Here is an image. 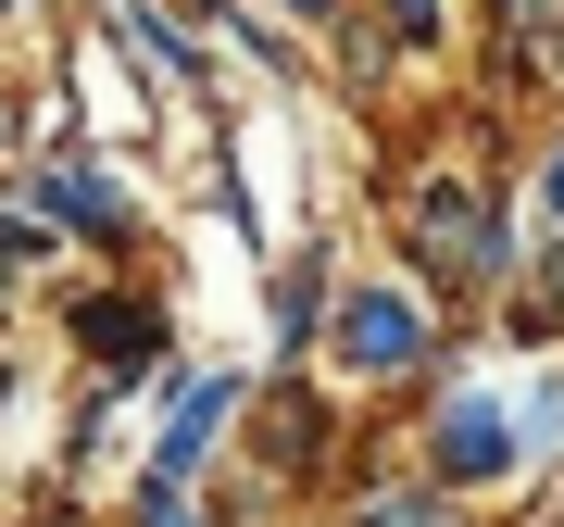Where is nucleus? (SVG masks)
Wrapping results in <instances>:
<instances>
[{
  "label": "nucleus",
  "mask_w": 564,
  "mask_h": 527,
  "mask_svg": "<svg viewBox=\"0 0 564 527\" xmlns=\"http://www.w3.org/2000/svg\"><path fill=\"white\" fill-rule=\"evenodd\" d=\"M514 202L502 189H477V176H414L402 189V251H414V277H426V302L440 289H502L514 277Z\"/></svg>",
  "instance_id": "1"
},
{
  "label": "nucleus",
  "mask_w": 564,
  "mask_h": 527,
  "mask_svg": "<svg viewBox=\"0 0 564 527\" xmlns=\"http://www.w3.org/2000/svg\"><path fill=\"white\" fill-rule=\"evenodd\" d=\"M13 202L39 214L51 239H76V251H126V239H139V202H126L101 163H88V139H76V126H63L39 163H25V189H13Z\"/></svg>",
  "instance_id": "2"
},
{
  "label": "nucleus",
  "mask_w": 564,
  "mask_h": 527,
  "mask_svg": "<svg viewBox=\"0 0 564 527\" xmlns=\"http://www.w3.org/2000/svg\"><path fill=\"white\" fill-rule=\"evenodd\" d=\"M239 415H251V377H239V365H188L176 402H163V427H151L139 490H202V465L239 440Z\"/></svg>",
  "instance_id": "3"
},
{
  "label": "nucleus",
  "mask_w": 564,
  "mask_h": 527,
  "mask_svg": "<svg viewBox=\"0 0 564 527\" xmlns=\"http://www.w3.org/2000/svg\"><path fill=\"white\" fill-rule=\"evenodd\" d=\"M514 465H527V427H514L502 389H452V402L426 415V490H440V503H464V490H502Z\"/></svg>",
  "instance_id": "4"
},
{
  "label": "nucleus",
  "mask_w": 564,
  "mask_h": 527,
  "mask_svg": "<svg viewBox=\"0 0 564 527\" xmlns=\"http://www.w3.org/2000/svg\"><path fill=\"white\" fill-rule=\"evenodd\" d=\"M426 352H440V314L414 302V289H339V314H326V365L339 377H414Z\"/></svg>",
  "instance_id": "5"
},
{
  "label": "nucleus",
  "mask_w": 564,
  "mask_h": 527,
  "mask_svg": "<svg viewBox=\"0 0 564 527\" xmlns=\"http://www.w3.org/2000/svg\"><path fill=\"white\" fill-rule=\"evenodd\" d=\"M63 326H76V352H88V377H101V389H151L163 365H176V326H163V302H151V289H76V314H63Z\"/></svg>",
  "instance_id": "6"
},
{
  "label": "nucleus",
  "mask_w": 564,
  "mask_h": 527,
  "mask_svg": "<svg viewBox=\"0 0 564 527\" xmlns=\"http://www.w3.org/2000/svg\"><path fill=\"white\" fill-rule=\"evenodd\" d=\"M263 314H276V352H289V365L326 340V314H339V264H326V239H302V251L276 264V302H263Z\"/></svg>",
  "instance_id": "7"
},
{
  "label": "nucleus",
  "mask_w": 564,
  "mask_h": 527,
  "mask_svg": "<svg viewBox=\"0 0 564 527\" xmlns=\"http://www.w3.org/2000/svg\"><path fill=\"white\" fill-rule=\"evenodd\" d=\"M113 39L139 51V63H163L176 88H214V51L188 39V13H163V0H113Z\"/></svg>",
  "instance_id": "8"
},
{
  "label": "nucleus",
  "mask_w": 564,
  "mask_h": 527,
  "mask_svg": "<svg viewBox=\"0 0 564 527\" xmlns=\"http://www.w3.org/2000/svg\"><path fill=\"white\" fill-rule=\"evenodd\" d=\"M351 527H464V515H452L426 477H402V490H364V503H351Z\"/></svg>",
  "instance_id": "9"
},
{
  "label": "nucleus",
  "mask_w": 564,
  "mask_h": 527,
  "mask_svg": "<svg viewBox=\"0 0 564 527\" xmlns=\"http://www.w3.org/2000/svg\"><path fill=\"white\" fill-rule=\"evenodd\" d=\"M514 340H564V239H540V277L514 289Z\"/></svg>",
  "instance_id": "10"
},
{
  "label": "nucleus",
  "mask_w": 564,
  "mask_h": 527,
  "mask_svg": "<svg viewBox=\"0 0 564 527\" xmlns=\"http://www.w3.org/2000/svg\"><path fill=\"white\" fill-rule=\"evenodd\" d=\"M126 527H226V503H202V490H126Z\"/></svg>",
  "instance_id": "11"
},
{
  "label": "nucleus",
  "mask_w": 564,
  "mask_h": 527,
  "mask_svg": "<svg viewBox=\"0 0 564 527\" xmlns=\"http://www.w3.org/2000/svg\"><path fill=\"white\" fill-rule=\"evenodd\" d=\"M502 25H514V51H527V63H552V51H564V0H502Z\"/></svg>",
  "instance_id": "12"
},
{
  "label": "nucleus",
  "mask_w": 564,
  "mask_h": 527,
  "mask_svg": "<svg viewBox=\"0 0 564 527\" xmlns=\"http://www.w3.org/2000/svg\"><path fill=\"white\" fill-rule=\"evenodd\" d=\"M527 202H540V226H527V239H564V126L540 139V176H527Z\"/></svg>",
  "instance_id": "13"
},
{
  "label": "nucleus",
  "mask_w": 564,
  "mask_h": 527,
  "mask_svg": "<svg viewBox=\"0 0 564 527\" xmlns=\"http://www.w3.org/2000/svg\"><path fill=\"white\" fill-rule=\"evenodd\" d=\"M377 25H389L402 51H426V39H440V0H377Z\"/></svg>",
  "instance_id": "14"
},
{
  "label": "nucleus",
  "mask_w": 564,
  "mask_h": 527,
  "mask_svg": "<svg viewBox=\"0 0 564 527\" xmlns=\"http://www.w3.org/2000/svg\"><path fill=\"white\" fill-rule=\"evenodd\" d=\"M289 13H302V25H326V13H339V0H289Z\"/></svg>",
  "instance_id": "15"
}]
</instances>
